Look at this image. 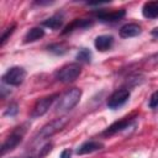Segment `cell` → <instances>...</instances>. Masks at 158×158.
<instances>
[{
    "instance_id": "6da1fadb",
    "label": "cell",
    "mask_w": 158,
    "mask_h": 158,
    "mask_svg": "<svg viewBox=\"0 0 158 158\" xmlns=\"http://www.w3.org/2000/svg\"><path fill=\"white\" fill-rule=\"evenodd\" d=\"M81 98V90L78 88H72L69 90H67L63 95L59 96L58 99V104L56 107L57 112H64V111H69L72 110L80 100Z\"/></svg>"
},
{
    "instance_id": "7a4b0ae2",
    "label": "cell",
    "mask_w": 158,
    "mask_h": 158,
    "mask_svg": "<svg viewBox=\"0 0 158 158\" xmlns=\"http://www.w3.org/2000/svg\"><path fill=\"white\" fill-rule=\"evenodd\" d=\"M69 118L67 116H60V117H57L54 120H52L51 122L46 123L41 131L38 132V135L36 136V139L35 142H40L42 139H46V138H51L53 135H56L57 132H59L67 123H68Z\"/></svg>"
},
{
    "instance_id": "3957f363",
    "label": "cell",
    "mask_w": 158,
    "mask_h": 158,
    "mask_svg": "<svg viewBox=\"0 0 158 158\" xmlns=\"http://www.w3.org/2000/svg\"><path fill=\"white\" fill-rule=\"evenodd\" d=\"M80 73H81V67L78 63H69L63 65L60 69L56 72V79L59 80L60 83L68 84L77 80Z\"/></svg>"
},
{
    "instance_id": "277c9868",
    "label": "cell",
    "mask_w": 158,
    "mask_h": 158,
    "mask_svg": "<svg viewBox=\"0 0 158 158\" xmlns=\"http://www.w3.org/2000/svg\"><path fill=\"white\" fill-rule=\"evenodd\" d=\"M25 132H26L25 126H19V127H16V128L9 135V137L5 139V142L2 143V146H1V154L4 156L5 153H7V152L12 151L15 147H17V146L21 143Z\"/></svg>"
},
{
    "instance_id": "5b68a950",
    "label": "cell",
    "mask_w": 158,
    "mask_h": 158,
    "mask_svg": "<svg viewBox=\"0 0 158 158\" xmlns=\"http://www.w3.org/2000/svg\"><path fill=\"white\" fill-rule=\"evenodd\" d=\"M26 78V70L22 67H11L2 75V81L7 85L19 86L23 83Z\"/></svg>"
},
{
    "instance_id": "8992f818",
    "label": "cell",
    "mask_w": 158,
    "mask_h": 158,
    "mask_svg": "<svg viewBox=\"0 0 158 158\" xmlns=\"http://www.w3.org/2000/svg\"><path fill=\"white\" fill-rule=\"evenodd\" d=\"M56 98H59L58 94H52V95H48V96L38 99L36 101V104L33 105V107H32L31 116L32 117H40V116L44 115L48 111V109L51 107V105L53 104V101L56 100Z\"/></svg>"
},
{
    "instance_id": "52a82bcc",
    "label": "cell",
    "mask_w": 158,
    "mask_h": 158,
    "mask_svg": "<svg viewBox=\"0 0 158 158\" xmlns=\"http://www.w3.org/2000/svg\"><path fill=\"white\" fill-rule=\"evenodd\" d=\"M130 99V90L126 88H121L115 90L107 99V107L110 109H117L126 104V101Z\"/></svg>"
},
{
    "instance_id": "ba28073f",
    "label": "cell",
    "mask_w": 158,
    "mask_h": 158,
    "mask_svg": "<svg viewBox=\"0 0 158 158\" xmlns=\"http://www.w3.org/2000/svg\"><path fill=\"white\" fill-rule=\"evenodd\" d=\"M95 15L102 22H116L126 15V11L125 10H115V11L100 10V11H96Z\"/></svg>"
},
{
    "instance_id": "9c48e42d",
    "label": "cell",
    "mask_w": 158,
    "mask_h": 158,
    "mask_svg": "<svg viewBox=\"0 0 158 158\" xmlns=\"http://www.w3.org/2000/svg\"><path fill=\"white\" fill-rule=\"evenodd\" d=\"M135 121V118H123V120H120V121H116L114 122L112 125H110L105 131H104V136H112V135H116L126 128H128L131 126V123Z\"/></svg>"
},
{
    "instance_id": "30bf717a",
    "label": "cell",
    "mask_w": 158,
    "mask_h": 158,
    "mask_svg": "<svg viewBox=\"0 0 158 158\" xmlns=\"http://www.w3.org/2000/svg\"><path fill=\"white\" fill-rule=\"evenodd\" d=\"M114 42H115V40H114V37L111 35H101V36H98L95 38L94 44H95V48L98 51L106 52V51L112 48Z\"/></svg>"
},
{
    "instance_id": "8fae6325",
    "label": "cell",
    "mask_w": 158,
    "mask_h": 158,
    "mask_svg": "<svg viewBox=\"0 0 158 158\" xmlns=\"http://www.w3.org/2000/svg\"><path fill=\"white\" fill-rule=\"evenodd\" d=\"M101 148H104V143H101L99 141H86L78 147L77 154H79V156L88 154V153H93L95 151H99Z\"/></svg>"
},
{
    "instance_id": "7c38bea8",
    "label": "cell",
    "mask_w": 158,
    "mask_h": 158,
    "mask_svg": "<svg viewBox=\"0 0 158 158\" xmlns=\"http://www.w3.org/2000/svg\"><path fill=\"white\" fill-rule=\"evenodd\" d=\"M93 25V21L91 20H88V19H75L73 20V22H70L64 30H63V35L65 33H69V32H73L74 30H84V28H88Z\"/></svg>"
},
{
    "instance_id": "4fadbf2b",
    "label": "cell",
    "mask_w": 158,
    "mask_h": 158,
    "mask_svg": "<svg viewBox=\"0 0 158 158\" xmlns=\"http://www.w3.org/2000/svg\"><path fill=\"white\" fill-rule=\"evenodd\" d=\"M142 32V28L138 23H126L120 28V36L122 38L136 37Z\"/></svg>"
},
{
    "instance_id": "5bb4252c",
    "label": "cell",
    "mask_w": 158,
    "mask_h": 158,
    "mask_svg": "<svg viewBox=\"0 0 158 158\" xmlns=\"http://www.w3.org/2000/svg\"><path fill=\"white\" fill-rule=\"evenodd\" d=\"M142 15L146 19H158V1H147L143 4Z\"/></svg>"
},
{
    "instance_id": "9a60e30c",
    "label": "cell",
    "mask_w": 158,
    "mask_h": 158,
    "mask_svg": "<svg viewBox=\"0 0 158 158\" xmlns=\"http://www.w3.org/2000/svg\"><path fill=\"white\" fill-rule=\"evenodd\" d=\"M43 36H44V31L41 27H32L26 32V35L23 37V41L26 43L27 42H35L40 38H42Z\"/></svg>"
},
{
    "instance_id": "2e32d148",
    "label": "cell",
    "mask_w": 158,
    "mask_h": 158,
    "mask_svg": "<svg viewBox=\"0 0 158 158\" xmlns=\"http://www.w3.org/2000/svg\"><path fill=\"white\" fill-rule=\"evenodd\" d=\"M62 25H63V16L59 14H56L43 21V26L49 27L52 30H58L62 27Z\"/></svg>"
},
{
    "instance_id": "e0dca14e",
    "label": "cell",
    "mask_w": 158,
    "mask_h": 158,
    "mask_svg": "<svg viewBox=\"0 0 158 158\" xmlns=\"http://www.w3.org/2000/svg\"><path fill=\"white\" fill-rule=\"evenodd\" d=\"M75 58H77L78 62H81V63H90V60H91V52H90L88 48H81V49H79V52L77 53Z\"/></svg>"
},
{
    "instance_id": "ac0fdd59",
    "label": "cell",
    "mask_w": 158,
    "mask_h": 158,
    "mask_svg": "<svg viewBox=\"0 0 158 158\" xmlns=\"http://www.w3.org/2000/svg\"><path fill=\"white\" fill-rule=\"evenodd\" d=\"M48 51L57 56H62L68 51V47L64 43H53V44L48 46Z\"/></svg>"
},
{
    "instance_id": "d6986e66",
    "label": "cell",
    "mask_w": 158,
    "mask_h": 158,
    "mask_svg": "<svg viewBox=\"0 0 158 158\" xmlns=\"http://www.w3.org/2000/svg\"><path fill=\"white\" fill-rule=\"evenodd\" d=\"M15 28H16V25L14 23V25H11L10 27H7L4 32H2V36H1V46H4L5 43H6V41H7V38L14 33V31H15Z\"/></svg>"
},
{
    "instance_id": "ffe728a7",
    "label": "cell",
    "mask_w": 158,
    "mask_h": 158,
    "mask_svg": "<svg viewBox=\"0 0 158 158\" xmlns=\"http://www.w3.org/2000/svg\"><path fill=\"white\" fill-rule=\"evenodd\" d=\"M148 105H149L151 109H157V107H158V90L154 91V93L151 95Z\"/></svg>"
},
{
    "instance_id": "44dd1931",
    "label": "cell",
    "mask_w": 158,
    "mask_h": 158,
    "mask_svg": "<svg viewBox=\"0 0 158 158\" xmlns=\"http://www.w3.org/2000/svg\"><path fill=\"white\" fill-rule=\"evenodd\" d=\"M17 111H19L17 105H16L15 102H12V104H10V105H9L7 110L5 111V115H6V116H15V115L17 114Z\"/></svg>"
},
{
    "instance_id": "7402d4cb",
    "label": "cell",
    "mask_w": 158,
    "mask_h": 158,
    "mask_svg": "<svg viewBox=\"0 0 158 158\" xmlns=\"http://www.w3.org/2000/svg\"><path fill=\"white\" fill-rule=\"evenodd\" d=\"M52 149V143H46L41 149H40V152H38V156H37V158H42L43 156H46L49 151Z\"/></svg>"
},
{
    "instance_id": "603a6c76",
    "label": "cell",
    "mask_w": 158,
    "mask_h": 158,
    "mask_svg": "<svg viewBox=\"0 0 158 158\" xmlns=\"http://www.w3.org/2000/svg\"><path fill=\"white\" fill-rule=\"evenodd\" d=\"M70 154H72V151L70 149H64L60 153V158H70Z\"/></svg>"
},
{
    "instance_id": "cb8c5ba5",
    "label": "cell",
    "mask_w": 158,
    "mask_h": 158,
    "mask_svg": "<svg viewBox=\"0 0 158 158\" xmlns=\"http://www.w3.org/2000/svg\"><path fill=\"white\" fill-rule=\"evenodd\" d=\"M149 62H152V63H154V64H157L158 63V53H156V54H153L151 58H149Z\"/></svg>"
},
{
    "instance_id": "d4e9b609",
    "label": "cell",
    "mask_w": 158,
    "mask_h": 158,
    "mask_svg": "<svg viewBox=\"0 0 158 158\" xmlns=\"http://www.w3.org/2000/svg\"><path fill=\"white\" fill-rule=\"evenodd\" d=\"M152 36L158 37V27H156V28H153V30H152Z\"/></svg>"
}]
</instances>
